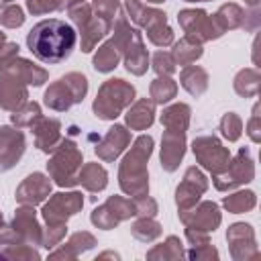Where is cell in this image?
<instances>
[{
    "label": "cell",
    "instance_id": "cell-8",
    "mask_svg": "<svg viewBox=\"0 0 261 261\" xmlns=\"http://www.w3.org/2000/svg\"><path fill=\"white\" fill-rule=\"evenodd\" d=\"M24 139L20 133L2 126L0 128V169H10L22 155Z\"/></svg>",
    "mask_w": 261,
    "mask_h": 261
},
{
    "label": "cell",
    "instance_id": "cell-4",
    "mask_svg": "<svg viewBox=\"0 0 261 261\" xmlns=\"http://www.w3.org/2000/svg\"><path fill=\"white\" fill-rule=\"evenodd\" d=\"M86 90H88L86 77L80 73H69L45 92V104L55 110H65L69 108V104L84 100Z\"/></svg>",
    "mask_w": 261,
    "mask_h": 261
},
{
    "label": "cell",
    "instance_id": "cell-28",
    "mask_svg": "<svg viewBox=\"0 0 261 261\" xmlns=\"http://www.w3.org/2000/svg\"><path fill=\"white\" fill-rule=\"evenodd\" d=\"M22 20H24V16H22V10H20L18 6L6 8V10L2 12V16H0V22L6 24V27H20Z\"/></svg>",
    "mask_w": 261,
    "mask_h": 261
},
{
    "label": "cell",
    "instance_id": "cell-36",
    "mask_svg": "<svg viewBox=\"0 0 261 261\" xmlns=\"http://www.w3.org/2000/svg\"><path fill=\"white\" fill-rule=\"evenodd\" d=\"M0 4H2V0H0Z\"/></svg>",
    "mask_w": 261,
    "mask_h": 261
},
{
    "label": "cell",
    "instance_id": "cell-14",
    "mask_svg": "<svg viewBox=\"0 0 261 261\" xmlns=\"http://www.w3.org/2000/svg\"><path fill=\"white\" fill-rule=\"evenodd\" d=\"M188 118H190V108L186 104H177V106H171L163 112L161 116V122L167 126V130H181L188 126Z\"/></svg>",
    "mask_w": 261,
    "mask_h": 261
},
{
    "label": "cell",
    "instance_id": "cell-21",
    "mask_svg": "<svg viewBox=\"0 0 261 261\" xmlns=\"http://www.w3.org/2000/svg\"><path fill=\"white\" fill-rule=\"evenodd\" d=\"M257 86H259V75L255 69H245L237 75L234 80V90L241 94V96H253L257 92Z\"/></svg>",
    "mask_w": 261,
    "mask_h": 261
},
{
    "label": "cell",
    "instance_id": "cell-17",
    "mask_svg": "<svg viewBox=\"0 0 261 261\" xmlns=\"http://www.w3.org/2000/svg\"><path fill=\"white\" fill-rule=\"evenodd\" d=\"M10 82L12 84H2V90H0V106L2 108H8V110H14L27 98V92L14 80H10Z\"/></svg>",
    "mask_w": 261,
    "mask_h": 261
},
{
    "label": "cell",
    "instance_id": "cell-3",
    "mask_svg": "<svg viewBox=\"0 0 261 261\" xmlns=\"http://www.w3.org/2000/svg\"><path fill=\"white\" fill-rule=\"evenodd\" d=\"M133 86L124 84L122 80H110L100 88V94L94 102V112L100 118H114L133 100Z\"/></svg>",
    "mask_w": 261,
    "mask_h": 261
},
{
    "label": "cell",
    "instance_id": "cell-9",
    "mask_svg": "<svg viewBox=\"0 0 261 261\" xmlns=\"http://www.w3.org/2000/svg\"><path fill=\"white\" fill-rule=\"evenodd\" d=\"M251 177H253V161H251L247 149H243L239 153V157L234 159V163L230 165V175L226 173V177H220V179H226V181H218L216 188L226 190V188H232V186H239V184H247V181H251Z\"/></svg>",
    "mask_w": 261,
    "mask_h": 261
},
{
    "label": "cell",
    "instance_id": "cell-33",
    "mask_svg": "<svg viewBox=\"0 0 261 261\" xmlns=\"http://www.w3.org/2000/svg\"><path fill=\"white\" fill-rule=\"evenodd\" d=\"M2 41H4V37H2V33H0V45H2Z\"/></svg>",
    "mask_w": 261,
    "mask_h": 261
},
{
    "label": "cell",
    "instance_id": "cell-31",
    "mask_svg": "<svg viewBox=\"0 0 261 261\" xmlns=\"http://www.w3.org/2000/svg\"><path fill=\"white\" fill-rule=\"evenodd\" d=\"M249 135H251V139H253L255 143L259 141V128H257V108H255L253 118H251V122H249Z\"/></svg>",
    "mask_w": 261,
    "mask_h": 261
},
{
    "label": "cell",
    "instance_id": "cell-18",
    "mask_svg": "<svg viewBox=\"0 0 261 261\" xmlns=\"http://www.w3.org/2000/svg\"><path fill=\"white\" fill-rule=\"evenodd\" d=\"M80 181L88 190H102L106 186V171L100 165H96V163L86 165L82 169V173H80Z\"/></svg>",
    "mask_w": 261,
    "mask_h": 261
},
{
    "label": "cell",
    "instance_id": "cell-7",
    "mask_svg": "<svg viewBox=\"0 0 261 261\" xmlns=\"http://www.w3.org/2000/svg\"><path fill=\"white\" fill-rule=\"evenodd\" d=\"M80 161H82V155L77 153L75 145L69 143V141H65L61 145V151L49 163V169H51V173H53V177L57 179L59 186H73L77 181L73 177V171L80 165Z\"/></svg>",
    "mask_w": 261,
    "mask_h": 261
},
{
    "label": "cell",
    "instance_id": "cell-35",
    "mask_svg": "<svg viewBox=\"0 0 261 261\" xmlns=\"http://www.w3.org/2000/svg\"><path fill=\"white\" fill-rule=\"evenodd\" d=\"M188 2H196V0H188Z\"/></svg>",
    "mask_w": 261,
    "mask_h": 261
},
{
    "label": "cell",
    "instance_id": "cell-27",
    "mask_svg": "<svg viewBox=\"0 0 261 261\" xmlns=\"http://www.w3.org/2000/svg\"><path fill=\"white\" fill-rule=\"evenodd\" d=\"M94 6H96L98 16H100L104 22L110 24V20H112V16H114V12H116V8H118V2H116V0H94Z\"/></svg>",
    "mask_w": 261,
    "mask_h": 261
},
{
    "label": "cell",
    "instance_id": "cell-29",
    "mask_svg": "<svg viewBox=\"0 0 261 261\" xmlns=\"http://www.w3.org/2000/svg\"><path fill=\"white\" fill-rule=\"evenodd\" d=\"M153 65H155V69H157L159 73H171V71L175 69L171 57L165 55V53H157V55L153 57Z\"/></svg>",
    "mask_w": 261,
    "mask_h": 261
},
{
    "label": "cell",
    "instance_id": "cell-22",
    "mask_svg": "<svg viewBox=\"0 0 261 261\" xmlns=\"http://www.w3.org/2000/svg\"><path fill=\"white\" fill-rule=\"evenodd\" d=\"M214 20L218 22V27H220L222 31H224L226 27H228V29H234V27H239L241 20H243V10H241L237 4H226V6L220 8V12L216 14Z\"/></svg>",
    "mask_w": 261,
    "mask_h": 261
},
{
    "label": "cell",
    "instance_id": "cell-11",
    "mask_svg": "<svg viewBox=\"0 0 261 261\" xmlns=\"http://www.w3.org/2000/svg\"><path fill=\"white\" fill-rule=\"evenodd\" d=\"M126 143H128V133H126L122 126H114V128H110V133L106 135L104 143H102L100 147H96V153H98L102 159L110 161V159H114V157L124 149Z\"/></svg>",
    "mask_w": 261,
    "mask_h": 261
},
{
    "label": "cell",
    "instance_id": "cell-5",
    "mask_svg": "<svg viewBox=\"0 0 261 261\" xmlns=\"http://www.w3.org/2000/svg\"><path fill=\"white\" fill-rule=\"evenodd\" d=\"M126 8L128 14L133 16V20H137L143 27H149V39L155 45H169L173 39L171 29L165 24V14L159 10H151V8H143L137 0H126Z\"/></svg>",
    "mask_w": 261,
    "mask_h": 261
},
{
    "label": "cell",
    "instance_id": "cell-24",
    "mask_svg": "<svg viewBox=\"0 0 261 261\" xmlns=\"http://www.w3.org/2000/svg\"><path fill=\"white\" fill-rule=\"evenodd\" d=\"M151 96L155 98V102L163 104V102H167V100H171L175 96V84L171 80H167V77H163V80L159 77L151 86Z\"/></svg>",
    "mask_w": 261,
    "mask_h": 261
},
{
    "label": "cell",
    "instance_id": "cell-20",
    "mask_svg": "<svg viewBox=\"0 0 261 261\" xmlns=\"http://www.w3.org/2000/svg\"><path fill=\"white\" fill-rule=\"evenodd\" d=\"M116 61H118V51H116V45L112 41V43H106L98 51V55L94 57V67L98 71H110L116 67Z\"/></svg>",
    "mask_w": 261,
    "mask_h": 261
},
{
    "label": "cell",
    "instance_id": "cell-34",
    "mask_svg": "<svg viewBox=\"0 0 261 261\" xmlns=\"http://www.w3.org/2000/svg\"><path fill=\"white\" fill-rule=\"evenodd\" d=\"M2 2H10V0H2Z\"/></svg>",
    "mask_w": 261,
    "mask_h": 261
},
{
    "label": "cell",
    "instance_id": "cell-12",
    "mask_svg": "<svg viewBox=\"0 0 261 261\" xmlns=\"http://www.w3.org/2000/svg\"><path fill=\"white\" fill-rule=\"evenodd\" d=\"M204 190H206V179H204V175H202L196 167L188 169L186 181L177 188V204L188 206V204L194 200V194L198 196V194L204 192Z\"/></svg>",
    "mask_w": 261,
    "mask_h": 261
},
{
    "label": "cell",
    "instance_id": "cell-25",
    "mask_svg": "<svg viewBox=\"0 0 261 261\" xmlns=\"http://www.w3.org/2000/svg\"><path fill=\"white\" fill-rule=\"evenodd\" d=\"M226 208L234 210V212H241V210H247L255 204V194L253 192H241V194H234V196H228L224 200Z\"/></svg>",
    "mask_w": 261,
    "mask_h": 261
},
{
    "label": "cell",
    "instance_id": "cell-19",
    "mask_svg": "<svg viewBox=\"0 0 261 261\" xmlns=\"http://www.w3.org/2000/svg\"><path fill=\"white\" fill-rule=\"evenodd\" d=\"M59 137V122L57 120H45L41 128H37V145L43 151H51L53 143Z\"/></svg>",
    "mask_w": 261,
    "mask_h": 261
},
{
    "label": "cell",
    "instance_id": "cell-23",
    "mask_svg": "<svg viewBox=\"0 0 261 261\" xmlns=\"http://www.w3.org/2000/svg\"><path fill=\"white\" fill-rule=\"evenodd\" d=\"M173 53H175V59L179 63H190V61H194V59H198L202 55V49H200L198 43H194L190 39H184V41H179L175 45V51Z\"/></svg>",
    "mask_w": 261,
    "mask_h": 261
},
{
    "label": "cell",
    "instance_id": "cell-16",
    "mask_svg": "<svg viewBox=\"0 0 261 261\" xmlns=\"http://www.w3.org/2000/svg\"><path fill=\"white\" fill-rule=\"evenodd\" d=\"M206 82H208V75L200 67H188L181 73V86L194 96H200L206 90Z\"/></svg>",
    "mask_w": 261,
    "mask_h": 261
},
{
    "label": "cell",
    "instance_id": "cell-1",
    "mask_svg": "<svg viewBox=\"0 0 261 261\" xmlns=\"http://www.w3.org/2000/svg\"><path fill=\"white\" fill-rule=\"evenodd\" d=\"M75 31L59 18L39 20L27 35V47L43 63H61L75 47Z\"/></svg>",
    "mask_w": 261,
    "mask_h": 261
},
{
    "label": "cell",
    "instance_id": "cell-30",
    "mask_svg": "<svg viewBox=\"0 0 261 261\" xmlns=\"http://www.w3.org/2000/svg\"><path fill=\"white\" fill-rule=\"evenodd\" d=\"M31 116H33V118H39V106H37V104H29L27 110L20 112V114H14L12 120L18 122V124H31Z\"/></svg>",
    "mask_w": 261,
    "mask_h": 261
},
{
    "label": "cell",
    "instance_id": "cell-2",
    "mask_svg": "<svg viewBox=\"0 0 261 261\" xmlns=\"http://www.w3.org/2000/svg\"><path fill=\"white\" fill-rule=\"evenodd\" d=\"M153 139L151 137H139L133 151L124 157L120 165V186L124 192L143 194L147 190V173H145V161L151 155Z\"/></svg>",
    "mask_w": 261,
    "mask_h": 261
},
{
    "label": "cell",
    "instance_id": "cell-26",
    "mask_svg": "<svg viewBox=\"0 0 261 261\" xmlns=\"http://www.w3.org/2000/svg\"><path fill=\"white\" fill-rule=\"evenodd\" d=\"M220 130H222V135H224L228 141H237L239 135H241V120H239L232 112H228V114L222 118V122H220Z\"/></svg>",
    "mask_w": 261,
    "mask_h": 261
},
{
    "label": "cell",
    "instance_id": "cell-6",
    "mask_svg": "<svg viewBox=\"0 0 261 261\" xmlns=\"http://www.w3.org/2000/svg\"><path fill=\"white\" fill-rule=\"evenodd\" d=\"M194 153L200 159V163L206 169L214 171V173H220L222 169L228 167V151L214 137H200V139H196L194 141Z\"/></svg>",
    "mask_w": 261,
    "mask_h": 261
},
{
    "label": "cell",
    "instance_id": "cell-32",
    "mask_svg": "<svg viewBox=\"0 0 261 261\" xmlns=\"http://www.w3.org/2000/svg\"><path fill=\"white\" fill-rule=\"evenodd\" d=\"M247 2H249V4H251V6H255V4H257V2H259V0H247Z\"/></svg>",
    "mask_w": 261,
    "mask_h": 261
},
{
    "label": "cell",
    "instance_id": "cell-10",
    "mask_svg": "<svg viewBox=\"0 0 261 261\" xmlns=\"http://www.w3.org/2000/svg\"><path fill=\"white\" fill-rule=\"evenodd\" d=\"M184 157V133L181 130H167L163 137L161 149V165L167 171H173Z\"/></svg>",
    "mask_w": 261,
    "mask_h": 261
},
{
    "label": "cell",
    "instance_id": "cell-13",
    "mask_svg": "<svg viewBox=\"0 0 261 261\" xmlns=\"http://www.w3.org/2000/svg\"><path fill=\"white\" fill-rule=\"evenodd\" d=\"M49 192V181L41 173H33L27 177V181L18 190V200H29V202H39L45 198Z\"/></svg>",
    "mask_w": 261,
    "mask_h": 261
},
{
    "label": "cell",
    "instance_id": "cell-15",
    "mask_svg": "<svg viewBox=\"0 0 261 261\" xmlns=\"http://www.w3.org/2000/svg\"><path fill=\"white\" fill-rule=\"evenodd\" d=\"M126 122L133 128H145V126H149L153 122V104L147 102V100L137 102L135 108L128 110V114H126Z\"/></svg>",
    "mask_w": 261,
    "mask_h": 261
}]
</instances>
